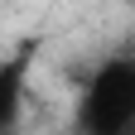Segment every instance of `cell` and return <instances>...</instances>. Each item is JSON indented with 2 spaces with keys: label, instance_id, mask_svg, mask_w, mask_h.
I'll return each mask as SVG.
<instances>
[{
  "label": "cell",
  "instance_id": "cell-1",
  "mask_svg": "<svg viewBox=\"0 0 135 135\" xmlns=\"http://www.w3.org/2000/svg\"><path fill=\"white\" fill-rule=\"evenodd\" d=\"M73 126L77 135H135V53H106L82 77Z\"/></svg>",
  "mask_w": 135,
  "mask_h": 135
},
{
  "label": "cell",
  "instance_id": "cell-2",
  "mask_svg": "<svg viewBox=\"0 0 135 135\" xmlns=\"http://www.w3.org/2000/svg\"><path fill=\"white\" fill-rule=\"evenodd\" d=\"M29 68H34V48H15L10 58H0V135L20 130L24 116V97H29Z\"/></svg>",
  "mask_w": 135,
  "mask_h": 135
}]
</instances>
